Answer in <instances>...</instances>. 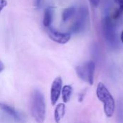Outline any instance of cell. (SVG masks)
I'll return each instance as SVG.
<instances>
[{
	"instance_id": "obj_16",
	"label": "cell",
	"mask_w": 123,
	"mask_h": 123,
	"mask_svg": "<svg viewBox=\"0 0 123 123\" xmlns=\"http://www.w3.org/2000/svg\"><path fill=\"white\" fill-rule=\"evenodd\" d=\"M4 69V63L0 61V73H1Z\"/></svg>"
},
{
	"instance_id": "obj_19",
	"label": "cell",
	"mask_w": 123,
	"mask_h": 123,
	"mask_svg": "<svg viewBox=\"0 0 123 123\" xmlns=\"http://www.w3.org/2000/svg\"><path fill=\"white\" fill-rule=\"evenodd\" d=\"M115 2H117V3L118 4V3H119V2H120L121 0H115Z\"/></svg>"
},
{
	"instance_id": "obj_2",
	"label": "cell",
	"mask_w": 123,
	"mask_h": 123,
	"mask_svg": "<svg viewBox=\"0 0 123 123\" xmlns=\"http://www.w3.org/2000/svg\"><path fill=\"white\" fill-rule=\"evenodd\" d=\"M98 99L103 103L104 112L107 117H112L115 110V101L105 85L99 82L96 91Z\"/></svg>"
},
{
	"instance_id": "obj_8",
	"label": "cell",
	"mask_w": 123,
	"mask_h": 123,
	"mask_svg": "<svg viewBox=\"0 0 123 123\" xmlns=\"http://www.w3.org/2000/svg\"><path fill=\"white\" fill-rule=\"evenodd\" d=\"M0 109L4 111V112H6V114H8L9 116H11L17 123H22L24 121L23 117L22 116V115L17 111L14 107L6 105L4 103H0Z\"/></svg>"
},
{
	"instance_id": "obj_14",
	"label": "cell",
	"mask_w": 123,
	"mask_h": 123,
	"mask_svg": "<svg viewBox=\"0 0 123 123\" xmlns=\"http://www.w3.org/2000/svg\"><path fill=\"white\" fill-rule=\"evenodd\" d=\"M7 2L6 0H0V13L1 12V10L6 6Z\"/></svg>"
},
{
	"instance_id": "obj_3",
	"label": "cell",
	"mask_w": 123,
	"mask_h": 123,
	"mask_svg": "<svg viewBox=\"0 0 123 123\" xmlns=\"http://www.w3.org/2000/svg\"><path fill=\"white\" fill-rule=\"evenodd\" d=\"M95 63L92 61H87L82 65L76 67V72L78 76L83 81L93 85L94 79Z\"/></svg>"
},
{
	"instance_id": "obj_9",
	"label": "cell",
	"mask_w": 123,
	"mask_h": 123,
	"mask_svg": "<svg viewBox=\"0 0 123 123\" xmlns=\"http://www.w3.org/2000/svg\"><path fill=\"white\" fill-rule=\"evenodd\" d=\"M66 113V106L63 103L58 104L55 109V112H54V119L56 123H59L61 120L63 118L64 115Z\"/></svg>"
},
{
	"instance_id": "obj_10",
	"label": "cell",
	"mask_w": 123,
	"mask_h": 123,
	"mask_svg": "<svg viewBox=\"0 0 123 123\" xmlns=\"http://www.w3.org/2000/svg\"><path fill=\"white\" fill-rule=\"evenodd\" d=\"M53 10L50 7L47 8L44 12L43 17V25L45 27L48 28L50 27L51 23L53 22Z\"/></svg>"
},
{
	"instance_id": "obj_15",
	"label": "cell",
	"mask_w": 123,
	"mask_h": 123,
	"mask_svg": "<svg viewBox=\"0 0 123 123\" xmlns=\"http://www.w3.org/2000/svg\"><path fill=\"white\" fill-rule=\"evenodd\" d=\"M91 4L93 6H98V5L99 4V2H100V0H89Z\"/></svg>"
},
{
	"instance_id": "obj_17",
	"label": "cell",
	"mask_w": 123,
	"mask_h": 123,
	"mask_svg": "<svg viewBox=\"0 0 123 123\" xmlns=\"http://www.w3.org/2000/svg\"><path fill=\"white\" fill-rule=\"evenodd\" d=\"M118 4H119V6L123 9V0H121Z\"/></svg>"
},
{
	"instance_id": "obj_18",
	"label": "cell",
	"mask_w": 123,
	"mask_h": 123,
	"mask_svg": "<svg viewBox=\"0 0 123 123\" xmlns=\"http://www.w3.org/2000/svg\"><path fill=\"white\" fill-rule=\"evenodd\" d=\"M120 39H121V41H122V43H123V31L122 32V33H121V35H120Z\"/></svg>"
},
{
	"instance_id": "obj_4",
	"label": "cell",
	"mask_w": 123,
	"mask_h": 123,
	"mask_svg": "<svg viewBox=\"0 0 123 123\" xmlns=\"http://www.w3.org/2000/svg\"><path fill=\"white\" fill-rule=\"evenodd\" d=\"M102 30L105 40L110 44L116 42V28L113 20L107 17L102 21Z\"/></svg>"
},
{
	"instance_id": "obj_11",
	"label": "cell",
	"mask_w": 123,
	"mask_h": 123,
	"mask_svg": "<svg viewBox=\"0 0 123 123\" xmlns=\"http://www.w3.org/2000/svg\"><path fill=\"white\" fill-rule=\"evenodd\" d=\"M72 92H73V88L71 85H65L62 88L61 94L64 103H67L69 102L72 95Z\"/></svg>"
},
{
	"instance_id": "obj_12",
	"label": "cell",
	"mask_w": 123,
	"mask_h": 123,
	"mask_svg": "<svg viewBox=\"0 0 123 123\" xmlns=\"http://www.w3.org/2000/svg\"><path fill=\"white\" fill-rule=\"evenodd\" d=\"M76 13V9L74 6H71L66 8L63 10L62 14V19L63 22H67L70 19H71Z\"/></svg>"
},
{
	"instance_id": "obj_1",
	"label": "cell",
	"mask_w": 123,
	"mask_h": 123,
	"mask_svg": "<svg viewBox=\"0 0 123 123\" xmlns=\"http://www.w3.org/2000/svg\"><path fill=\"white\" fill-rule=\"evenodd\" d=\"M30 99L32 116L37 123H43L46 115V105L43 94L39 89H35L31 94Z\"/></svg>"
},
{
	"instance_id": "obj_13",
	"label": "cell",
	"mask_w": 123,
	"mask_h": 123,
	"mask_svg": "<svg viewBox=\"0 0 123 123\" xmlns=\"http://www.w3.org/2000/svg\"><path fill=\"white\" fill-rule=\"evenodd\" d=\"M123 9L119 6V8H117V9H116L115 10V12L112 13V17H111L110 18H111L112 20H113V19H120V18L123 16Z\"/></svg>"
},
{
	"instance_id": "obj_6",
	"label": "cell",
	"mask_w": 123,
	"mask_h": 123,
	"mask_svg": "<svg viewBox=\"0 0 123 123\" xmlns=\"http://www.w3.org/2000/svg\"><path fill=\"white\" fill-rule=\"evenodd\" d=\"M48 33L49 37L53 40L55 43H58L59 44H66L67 43L71 37V35L70 32H62L60 31H58L52 27H48Z\"/></svg>"
},
{
	"instance_id": "obj_7",
	"label": "cell",
	"mask_w": 123,
	"mask_h": 123,
	"mask_svg": "<svg viewBox=\"0 0 123 123\" xmlns=\"http://www.w3.org/2000/svg\"><path fill=\"white\" fill-rule=\"evenodd\" d=\"M63 88V81L61 77H56L53 82L52 83L50 89V101L53 106L55 105L57 103L60 95L61 94V91Z\"/></svg>"
},
{
	"instance_id": "obj_5",
	"label": "cell",
	"mask_w": 123,
	"mask_h": 123,
	"mask_svg": "<svg viewBox=\"0 0 123 123\" xmlns=\"http://www.w3.org/2000/svg\"><path fill=\"white\" fill-rule=\"evenodd\" d=\"M89 17L88 10L86 7H81L77 13V18L71 27V32L78 33L81 32L86 27V21Z\"/></svg>"
}]
</instances>
